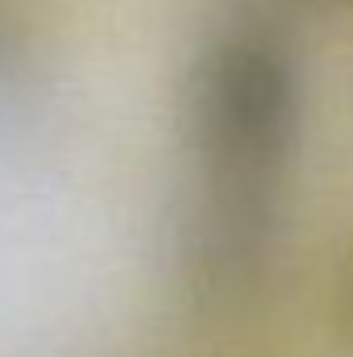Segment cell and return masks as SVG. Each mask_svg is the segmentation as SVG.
<instances>
[{
    "label": "cell",
    "mask_w": 353,
    "mask_h": 357,
    "mask_svg": "<svg viewBox=\"0 0 353 357\" xmlns=\"http://www.w3.org/2000/svg\"><path fill=\"white\" fill-rule=\"evenodd\" d=\"M274 4L295 13H353V0H274Z\"/></svg>",
    "instance_id": "cell-5"
},
{
    "label": "cell",
    "mask_w": 353,
    "mask_h": 357,
    "mask_svg": "<svg viewBox=\"0 0 353 357\" xmlns=\"http://www.w3.org/2000/svg\"><path fill=\"white\" fill-rule=\"evenodd\" d=\"M299 121L303 79L283 21L262 4L225 8L187 79L195 175L283 183Z\"/></svg>",
    "instance_id": "cell-1"
},
{
    "label": "cell",
    "mask_w": 353,
    "mask_h": 357,
    "mask_svg": "<svg viewBox=\"0 0 353 357\" xmlns=\"http://www.w3.org/2000/svg\"><path fill=\"white\" fill-rule=\"evenodd\" d=\"M283 245V183L200 178L175 233V278L204 316L246 312L266 291Z\"/></svg>",
    "instance_id": "cell-2"
},
{
    "label": "cell",
    "mask_w": 353,
    "mask_h": 357,
    "mask_svg": "<svg viewBox=\"0 0 353 357\" xmlns=\"http://www.w3.org/2000/svg\"><path fill=\"white\" fill-rule=\"evenodd\" d=\"M329 320L333 337L353 354V237L345 241L337 266H333V287H329Z\"/></svg>",
    "instance_id": "cell-4"
},
{
    "label": "cell",
    "mask_w": 353,
    "mask_h": 357,
    "mask_svg": "<svg viewBox=\"0 0 353 357\" xmlns=\"http://www.w3.org/2000/svg\"><path fill=\"white\" fill-rule=\"evenodd\" d=\"M38 63L33 21L21 0H0V100H13L29 88Z\"/></svg>",
    "instance_id": "cell-3"
}]
</instances>
